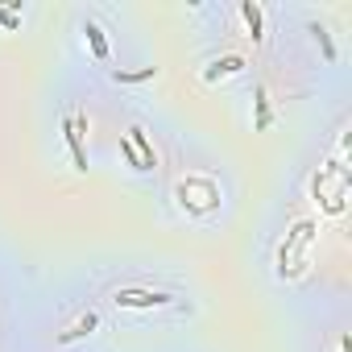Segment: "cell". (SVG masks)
<instances>
[{
	"instance_id": "6da1fadb",
	"label": "cell",
	"mask_w": 352,
	"mask_h": 352,
	"mask_svg": "<svg viewBox=\"0 0 352 352\" xmlns=\"http://www.w3.org/2000/svg\"><path fill=\"white\" fill-rule=\"evenodd\" d=\"M83 133H87V116H83V112H67V116H63V137H67V149H71V162H75V170H79V174H87Z\"/></svg>"
},
{
	"instance_id": "ba28073f",
	"label": "cell",
	"mask_w": 352,
	"mask_h": 352,
	"mask_svg": "<svg viewBox=\"0 0 352 352\" xmlns=\"http://www.w3.org/2000/svg\"><path fill=\"white\" fill-rule=\"evenodd\" d=\"M83 34H87V46H91V54L104 63V58H108V38H104V30H100L96 21H87V25H83Z\"/></svg>"
},
{
	"instance_id": "7c38bea8",
	"label": "cell",
	"mask_w": 352,
	"mask_h": 352,
	"mask_svg": "<svg viewBox=\"0 0 352 352\" xmlns=\"http://www.w3.org/2000/svg\"><path fill=\"white\" fill-rule=\"evenodd\" d=\"M0 25H5V30H17V25H21V17H17L9 5H0Z\"/></svg>"
},
{
	"instance_id": "52a82bcc",
	"label": "cell",
	"mask_w": 352,
	"mask_h": 352,
	"mask_svg": "<svg viewBox=\"0 0 352 352\" xmlns=\"http://www.w3.org/2000/svg\"><path fill=\"white\" fill-rule=\"evenodd\" d=\"M157 79V67H141V71H112V83H124V87H137V83H149Z\"/></svg>"
},
{
	"instance_id": "5b68a950",
	"label": "cell",
	"mask_w": 352,
	"mask_h": 352,
	"mask_svg": "<svg viewBox=\"0 0 352 352\" xmlns=\"http://www.w3.org/2000/svg\"><path fill=\"white\" fill-rule=\"evenodd\" d=\"M129 145L137 149L141 170H153V166H157V153H153V145H149V137H145V129H141V124H133V129H129Z\"/></svg>"
},
{
	"instance_id": "3957f363",
	"label": "cell",
	"mask_w": 352,
	"mask_h": 352,
	"mask_svg": "<svg viewBox=\"0 0 352 352\" xmlns=\"http://www.w3.org/2000/svg\"><path fill=\"white\" fill-rule=\"evenodd\" d=\"M241 17H245V25H249V38L261 46V42H265V9L257 5V0H241Z\"/></svg>"
},
{
	"instance_id": "277c9868",
	"label": "cell",
	"mask_w": 352,
	"mask_h": 352,
	"mask_svg": "<svg viewBox=\"0 0 352 352\" xmlns=\"http://www.w3.org/2000/svg\"><path fill=\"white\" fill-rule=\"evenodd\" d=\"M241 71H245V58H241V54H224V58H216V63L204 71V79L216 83V79H228V75H241Z\"/></svg>"
},
{
	"instance_id": "30bf717a",
	"label": "cell",
	"mask_w": 352,
	"mask_h": 352,
	"mask_svg": "<svg viewBox=\"0 0 352 352\" xmlns=\"http://www.w3.org/2000/svg\"><path fill=\"white\" fill-rule=\"evenodd\" d=\"M257 129H270V120H274V112H270V96H265V87H257Z\"/></svg>"
},
{
	"instance_id": "8fae6325",
	"label": "cell",
	"mask_w": 352,
	"mask_h": 352,
	"mask_svg": "<svg viewBox=\"0 0 352 352\" xmlns=\"http://www.w3.org/2000/svg\"><path fill=\"white\" fill-rule=\"evenodd\" d=\"M120 157H124V162H129V166H133V170H141V157H137V149H133V145H129V137H124V141H120Z\"/></svg>"
},
{
	"instance_id": "7a4b0ae2",
	"label": "cell",
	"mask_w": 352,
	"mask_h": 352,
	"mask_svg": "<svg viewBox=\"0 0 352 352\" xmlns=\"http://www.w3.org/2000/svg\"><path fill=\"white\" fill-rule=\"evenodd\" d=\"M174 294L166 290H116V307H129V311H149V307H170Z\"/></svg>"
},
{
	"instance_id": "8992f818",
	"label": "cell",
	"mask_w": 352,
	"mask_h": 352,
	"mask_svg": "<svg viewBox=\"0 0 352 352\" xmlns=\"http://www.w3.org/2000/svg\"><path fill=\"white\" fill-rule=\"evenodd\" d=\"M96 323H100V315L96 311H87V315H79L67 331H58V344H75V340H83L87 331H96Z\"/></svg>"
},
{
	"instance_id": "9c48e42d",
	"label": "cell",
	"mask_w": 352,
	"mask_h": 352,
	"mask_svg": "<svg viewBox=\"0 0 352 352\" xmlns=\"http://www.w3.org/2000/svg\"><path fill=\"white\" fill-rule=\"evenodd\" d=\"M307 34H311V38L323 46V58H327V63H336V42H331V34H327L319 21H307Z\"/></svg>"
},
{
	"instance_id": "4fadbf2b",
	"label": "cell",
	"mask_w": 352,
	"mask_h": 352,
	"mask_svg": "<svg viewBox=\"0 0 352 352\" xmlns=\"http://www.w3.org/2000/svg\"><path fill=\"white\" fill-rule=\"evenodd\" d=\"M348 348H352V340H348V336H344V340H340V352H348Z\"/></svg>"
}]
</instances>
